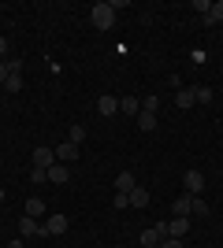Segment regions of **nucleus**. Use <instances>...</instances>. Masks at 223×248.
Instances as JSON below:
<instances>
[{"mask_svg": "<svg viewBox=\"0 0 223 248\" xmlns=\"http://www.w3.org/2000/svg\"><path fill=\"white\" fill-rule=\"evenodd\" d=\"M19 233L22 237H41V222H37V218H19Z\"/></svg>", "mask_w": 223, "mask_h": 248, "instance_id": "obj_7", "label": "nucleus"}, {"mask_svg": "<svg viewBox=\"0 0 223 248\" xmlns=\"http://www.w3.org/2000/svg\"><path fill=\"white\" fill-rule=\"evenodd\" d=\"M56 159H60V163H71V159H78V145H71V141H64V145L56 148Z\"/></svg>", "mask_w": 223, "mask_h": 248, "instance_id": "obj_12", "label": "nucleus"}, {"mask_svg": "<svg viewBox=\"0 0 223 248\" xmlns=\"http://www.w3.org/2000/svg\"><path fill=\"white\" fill-rule=\"evenodd\" d=\"M138 186V182H134V174H130V170H123V174H116V182H112V189H116V193H130V189Z\"/></svg>", "mask_w": 223, "mask_h": 248, "instance_id": "obj_10", "label": "nucleus"}, {"mask_svg": "<svg viewBox=\"0 0 223 248\" xmlns=\"http://www.w3.org/2000/svg\"><path fill=\"white\" fill-rule=\"evenodd\" d=\"M160 248H186V245H182V237H164Z\"/></svg>", "mask_w": 223, "mask_h": 248, "instance_id": "obj_26", "label": "nucleus"}, {"mask_svg": "<svg viewBox=\"0 0 223 248\" xmlns=\"http://www.w3.org/2000/svg\"><path fill=\"white\" fill-rule=\"evenodd\" d=\"M60 233H67V215H52L41 222V237H60Z\"/></svg>", "mask_w": 223, "mask_h": 248, "instance_id": "obj_2", "label": "nucleus"}, {"mask_svg": "<svg viewBox=\"0 0 223 248\" xmlns=\"http://www.w3.org/2000/svg\"><path fill=\"white\" fill-rule=\"evenodd\" d=\"M190 215H193V197L182 193V197L175 200V218H190Z\"/></svg>", "mask_w": 223, "mask_h": 248, "instance_id": "obj_6", "label": "nucleus"}, {"mask_svg": "<svg viewBox=\"0 0 223 248\" xmlns=\"http://www.w3.org/2000/svg\"><path fill=\"white\" fill-rule=\"evenodd\" d=\"M67 178H71V167L67 163H52L49 167V182H52V186H64Z\"/></svg>", "mask_w": 223, "mask_h": 248, "instance_id": "obj_5", "label": "nucleus"}, {"mask_svg": "<svg viewBox=\"0 0 223 248\" xmlns=\"http://www.w3.org/2000/svg\"><path fill=\"white\" fill-rule=\"evenodd\" d=\"M30 182H34V186H45V182H49V170H41V167H30Z\"/></svg>", "mask_w": 223, "mask_h": 248, "instance_id": "obj_19", "label": "nucleus"}, {"mask_svg": "<svg viewBox=\"0 0 223 248\" xmlns=\"http://www.w3.org/2000/svg\"><path fill=\"white\" fill-rule=\"evenodd\" d=\"M193 104H197L193 85H190V89H186V85H182V89H175V108H193Z\"/></svg>", "mask_w": 223, "mask_h": 248, "instance_id": "obj_9", "label": "nucleus"}, {"mask_svg": "<svg viewBox=\"0 0 223 248\" xmlns=\"http://www.w3.org/2000/svg\"><path fill=\"white\" fill-rule=\"evenodd\" d=\"M67 141H71V145H82V141H86V130H82V126H71Z\"/></svg>", "mask_w": 223, "mask_h": 248, "instance_id": "obj_22", "label": "nucleus"}, {"mask_svg": "<svg viewBox=\"0 0 223 248\" xmlns=\"http://www.w3.org/2000/svg\"><path fill=\"white\" fill-rule=\"evenodd\" d=\"M193 215H201V218H205V215H208V204H205V200H201V197H193Z\"/></svg>", "mask_w": 223, "mask_h": 248, "instance_id": "obj_24", "label": "nucleus"}, {"mask_svg": "<svg viewBox=\"0 0 223 248\" xmlns=\"http://www.w3.org/2000/svg\"><path fill=\"white\" fill-rule=\"evenodd\" d=\"M116 111H119L116 96H97V115H104V119H108V115H116Z\"/></svg>", "mask_w": 223, "mask_h": 248, "instance_id": "obj_8", "label": "nucleus"}, {"mask_svg": "<svg viewBox=\"0 0 223 248\" xmlns=\"http://www.w3.org/2000/svg\"><path fill=\"white\" fill-rule=\"evenodd\" d=\"M141 111L156 115V111H160V96H145V100H141Z\"/></svg>", "mask_w": 223, "mask_h": 248, "instance_id": "obj_21", "label": "nucleus"}, {"mask_svg": "<svg viewBox=\"0 0 223 248\" xmlns=\"http://www.w3.org/2000/svg\"><path fill=\"white\" fill-rule=\"evenodd\" d=\"M89 22H93L97 30H112V26H116V11H112V4H93V8H89Z\"/></svg>", "mask_w": 223, "mask_h": 248, "instance_id": "obj_1", "label": "nucleus"}, {"mask_svg": "<svg viewBox=\"0 0 223 248\" xmlns=\"http://www.w3.org/2000/svg\"><path fill=\"white\" fill-rule=\"evenodd\" d=\"M186 230H190V218H171L168 222V237H186Z\"/></svg>", "mask_w": 223, "mask_h": 248, "instance_id": "obj_13", "label": "nucleus"}, {"mask_svg": "<svg viewBox=\"0 0 223 248\" xmlns=\"http://www.w3.org/2000/svg\"><path fill=\"white\" fill-rule=\"evenodd\" d=\"M149 200H153V197H149V189H141V186L130 189V207H149Z\"/></svg>", "mask_w": 223, "mask_h": 248, "instance_id": "obj_14", "label": "nucleus"}, {"mask_svg": "<svg viewBox=\"0 0 223 248\" xmlns=\"http://www.w3.org/2000/svg\"><path fill=\"white\" fill-rule=\"evenodd\" d=\"M8 248H26V245H22V237H19V241H11V245H8Z\"/></svg>", "mask_w": 223, "mask_h": 248, "instance_id": "obj_29", "label": "nucleus"}, {"mask_svg": "<svg viewBox=\"0 0 223 248\" xmlns=\"http://www.w3.org/2000/svg\"><path fill=\"white\" fill-rule=\"evenodd\" d=\"M4 56H8V41H4V37H0V60H4Z\"/></svg>", "mask_w": 223, "mask_h": 248, "instance_id": "obj_28", "label": "nucleus"}, {"mask_svg": "<svg viewBox=\"0 0 223 248\" xmlns=\"http://www.w3.org/2000/svg\"><path fill=\"white\" fill-rule=\"evenodd\" d=\"M119 111H123V115H134V119H138L141 100H138V96H119Z\"/></svg>", "mask_w": 223, "mask_h": 248, "instance_id": "obj_11", "label": "nucleus"}, {"mask_svg": "<svg viewBox=\"0 0 223 248\" xmlns=\"http://www.w3.org/2000/svg\"><path fill=\"white\" fill-rule=\"evenodd\" d=\"M182 189H186L190 197H201V189H205V174H201V170H186V174H182Z\"/></svg>", "mask_w": 223, "mask_h": 248, "instance_id": "obj_3", "label": "nucleus"}, {"mask_svg": "<svg viewBox=\"0 0 223 248\" xmlns=\"http://www.w3.org/2000/svg\"><path fill=\"white\" fill-rule=\"evenodd\" d=\"M26 215H30V218L45 215V200L41 197H30V200H26Z\"/></svg>", "mask_w": 223, "mask_h": 248, "instance_id": "obj_16", "label": "nucleus"}, {"mask_svg": "<svg viewBox=\"0 0 223 248\" xmlns=\"http://www.w3.org/2000/svg\"><path fill=\"white\" fill-rule=\"evenodd\" d=\"M4 89H8V93H19V89H22V74H8Z\"/></svg>", "mask_w": 223, "mask_h": 248, "instance_id": "obj_20", "label": "nucleus"}, {"mask_svg": "<svg viewBox=\"0 0 223 248\" xmlns=\"http://www.w3.org/2000/svg\"><path fill=\"white\" fill-rule=\"evenodd\" d=\"M193 8L201 11V19H205V15H208V11H212V0H193Z\"/></svg>", "mask_w": 223, "mask_h": 248, "instance_id": "obj_25", "label": "nucleus"}, {"mask_svg": "<svg viewBox=\"0 0 223 248\" xmlns=\"http://www.w3.org/2000/svg\"><path fill=\"white\" fill-rule=\"evenodd\" d=\"M112 204H116V211H123V207H130V193H116V200H112Z\"/></svg>", "mask_w": 223, "mask_h": 248, "instance_id": "obj_23", "label": "nucleus"}, {"mask_svg": "<svg viewBox=\"0 0 223 248\" xmlns=\"http://www.w3.org/2000/svg\"><path fill=\"white\" fill-rule=\"evenodd\" d=\"M138 130H141V134H153V130H156V115L138 111Z\"/></svg>", "mask_w": 223, "mask_h": 248, "instance_id": "obj_15", "label": "nucleus"}, {"mask_svg": "<svg viewBox=\"0 0 223 248\" xmlns=\"http://www.w3.org/2000/svg\"><path fill=\"white\" fill-rule=\"evenodd\" d=\"M193 96H197L201 104H208L212 100V85H193Z\"/></svg>", "mask_w": 223, "mask_h": 248, "instance_id": "obj_18", "label": "nucleus"}, {"mask_svg": "<svg viewBox=\"0 0 223 248\" xmlns=\"http://www.w3.org/2000/svg\"><path fill=\"white\" fill-rule=\"evenodd\" d=\"M30 159H34V167H41V170H49V167H52L56 163V148H34V155H30Z\"/></svg>", "mask_w": 223, "mask_h": 248, "instance_id": "obj_4", "label": "nucleus"}, {"mask_svg": "<svg viewBox=\"0 0 223 248\" xmlns=\"http://www.w3.org/2000/svg\"><path fill=\"white\" fill-rule=\"evenodd\" d=\"M201 22H208V26H212V22H223V0H216V4H212V11H208V15H205Z\"/></svg>", "mask_w": 223, "mask_h": 248, "instance_id": "obj_17", "label": "nucleus"}, {"mask_svg": "<svg viewBox=\"0 0 223 248\" xmlns=\"http://www.w3.org/2000/svg\"><path fill=\"white\" fill-rule=\"evenodd\" d=\"M8 74H11V71H8V60H0V85L8 82Z\"/></svg>", "mask_w": 223, "mask_h": 248, "instance_id": "obj_27", "label": "nucleus"}, {"mask_svg": "<svg viewBox=\"0 0 223 248\" xmlns=\"http://www.w3.org/2000/svg\"><path fill=\"white\" fill-rule=\"evenodd\" d=\"M156 248H160V245H156Z\"/></svg>", "mask_w": 223, "mask_h": 248, "instance_id": "obj_30", "label": "nucleus"}]
</instances>
